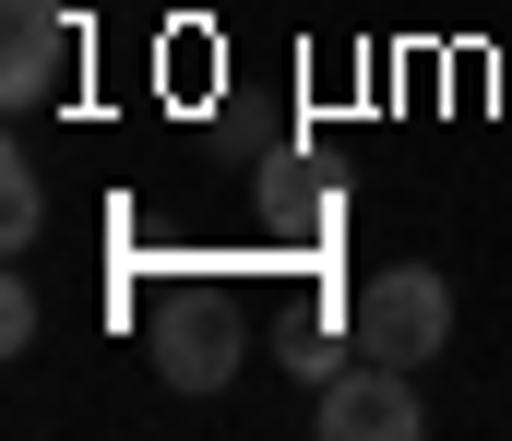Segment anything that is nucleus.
Listing matches in <instances>:
<instances>
[{"mask_svg": "<svg viewBox=\"0 0 512 441\" xmlns=\"http://www.w3.org/2000/svg\"><path fill=\"white\" fill-rule=\"evenodd\" d=\"M72 60H84L72 0H0V96H12V108L60 96V72H72Z\"/></svg>", "mask_w": 512, "mask_h": 441, "instance_id": "nucleus-4", "label": "nucleus"}, {"mask_svg": "<svg viewBox=\"0 0 512 441\" xmlns=\"http://www.w3.org/2000/svg\"><path fill=\"white\" fill-rule=\"evenodd\" d=\"M143 346H155L167 394H227L239 358H251V310H239L227 287H167L155 322H143Z\"/></svg>", "mask_w": 512, "mask_h": 441, "instance_id": "nucleus-2", "label": "nucleus"}, {"mask_svg": "<svg viewBox=\"0 0 512 441\" xmlns=\"http://www.w3.org/2000/svg\"><path fill=\"white\" fill-rule=\"evenodd\" d=\"M346 358H358V322H322V310H298V322H286V370H310V382H334Z\"/></svg>", "mask_w": 512, "mask_h": 441, "instance_id": "nucleus-5", "label": "nucleus"}, {"mask_svg": "<svg viewBox=\"0 0 512 441\" xmlns=\"http://www.w3.org/2000/svg\"><path fill=\"white\" fill-rule=\"evenodd\" d=\"M322 441H417L429 430V406H417V370H382V358H346L334 382H322Z\"/></svg>", "mask_w": 512, "mask_h": 441, "instance_id": "nucleus-3", "label": "nucleus"}, {"mask_svg": "<svg viewBox=\"0 0 512 441\" xmlns=\"http://www.w3.org/2000/svg\"><path fill=\"white\" fill-rule=\"evenodd\" d=\"M36 227H48V191L24 155H0V251H36Z\"/></svg>", "mask_w": 512, "mask_h": 441, "instance_id": "nucleus-6", "label": "nucleus"}, {"mask_svg": "<svg viewBox=\"0 0 512 441\" xmlns=\"http://www.w3.org/2000/svg\"><path fill=\"white\" fill-rule=\"evenodd\" d=\"M0 346H36V287H24V275L0 287Z\"/></svg>", "mask_w": 512, "mask_h": 441, "instance_id": "nucleus-7", "label": "nucleus"}, {"mask_svg": "<svg viewBox=\"0 0 512 441\" xmlns=\"http://www.w3.org/2000/svg\"><path fill=\"white\" fill-rule=\"evenodd\" d=\"M346 322H358V358L429 370V358L453 346V275H441V263H382L370 287L346 298Z\"/></svg>", "mask_w": 512, "mask_h": 441, "instance_id": "nucleus-1", "label": "nucleus"}]
</instances>
